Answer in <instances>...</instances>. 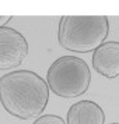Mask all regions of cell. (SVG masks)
Returning <instances> with one entry per match:
<instances>
[{"instance_id":"7a4b0ae2","label":"cell","mask_w":119,"mask_h":124,"mask_svg":"<svg viewBox=\"0 0 119 124\" xmlns=\"http://www.w3.org/2000/svg\"><path fill=\"white\" fill-rule=\"evenodd\" d=\"M109 23L107 16H63L59 21L57 39L70 52H95L107 39Z\"/></svg>"},{"instance_id":"277c9868","label":"cell","mask_w":119,"mask_h":124,"mask_svg":"<svg viewBox=\"0 0 119 124\" xmlns=\"http://www.w3.org/2000/svg\"><path fill=\"white\" fill-rule=\"evenodd\" d=\"M28 54V43L21 32L10 27L0 28V70L20 66Z\"/></svg>"},{"instance_id":"9c48e42d","label":"cell","mask_w":119,"mask_h":124,"mask_svg":"<svg viewBox=\"0 0 119 124\" xmlns=\"http://www.w3.org/2000/svg\"><path fill=\"white\" fill-rule=\"evenodd\" d=\"M111 124H119V123H111Z\"/></svg>"},{"instance_id":"3957f363","label":"cell","mask_w":119,"mask_h":124,"mask_svg":"<svg viewBox=\"0 0 119 124\" xmlns=\"http://www.w3.org/2000/svg\"><path fill=\"white\" fill-rule=\"evenodd\" d=\"M46 79L55 95L66 99L79 98L90 86V67L77 56H62L51 64Z\"/></svg>"},{"instance_id":"52a82bcc","label":"cell","mask_w":119,"mask_h":124,"mask_svg":"<svg viewBox=\"0 0 119 124\" xmlns=\"http://www.w3.org/2000/svg\"><path fill=\"white\" fill-rule=\"evenodd\" d=\"M32 124H66V121L56 114H45L38 117Z\"/></svg>"},{"instance_id":"8992f818","label":"cell","mask_w":119,"mask_h":124,"mask_svg":"<svg viewBox=\"0 0 119 124\" xmlns=\"http://www.w3.org/2000/svg\"><path fill=\"white\" fill-rule=\"evenodd\" d=\"M67 124H105V113L92 101H80L70 106Z\"/></svg>"},{"instance_id":"5b68a950","label":"cell","mask_w":119,"mask_h":124,"mask_svg":"<svg viewBox=\"0 0 119 124\" xmlns=\"http://www.w3.org/2000/svg\"><path fill=\"white\" fill-rule=\"evenodd\" d=\"M92 67L107 78L119 75V42H104L92 53Z\"/></svg>"},{"instance_id":"6da1fadb","label":"cell","mask_w":119,"mask_h":124,"mask_svg":"<svg viewBox=\"0 0 119 124\" xmlns=\"http://www.w3.org/2000/svg\"><path fill=\"white\" fill-rule=\"evenodd\" d=\"M49 101V85L31 70H17L0 78V103L21 120L39 116Z\"/></svg>"},{"instance_id":"ba28073f","label":"cell","mask_w":119,"mask_h":124,"mask_svg":"<svg viewBox=\"0 0 119 124\" xmlns=\"http://www.w3.org/2000/svg\"><path fill=\"white\" fill-rule=\"evenodd\" d=\"M11 20L10 16H0V28H3V27H6V24L9 23Z\"/></svg>"}]
</instances>
